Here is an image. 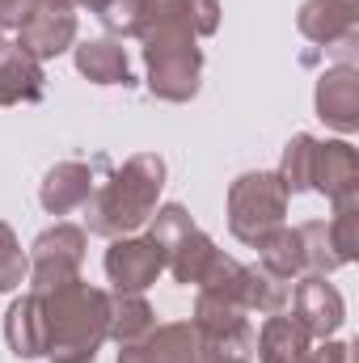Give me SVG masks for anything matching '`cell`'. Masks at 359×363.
Segmentation results:
<instances>
[{"mask_svg": "<svg viewBox=\"0 0 359 363\" xmlns=\"http://www.w3.org/2000/svg\"><path fill=\"white\" fill-rule=\"evenodd\" d=\"M317 118L343 135L359 131V72L351 64H334L317 77Z\"/></svg>", "mask_w": 359, "mask_h": 363, "instance_id": "cell-10", "label": "cell"}, {"mask_svg": "<svg viewBox=\"0 0 359 363\" xmlns=\"http://www.w3.org/2000/svg\"><path fill=\"white\" fill-rule=\"evenodd\" d=\"M118 363H199V334L190 321L157 325L144 342L118 347Z\"/></svg>", "mask_w": 359, "mask_h": 363, "instance_id": "cell-12", "label": "cell"}, {"mask_svg": "<svg viewBox=\"0 0 359 363\" xmlns=\"http://www.w3.org/2000/svg\"><path fill=\"white\" fill-rule=\"evenodd\" d=\"M296 233H300V245H304V274H330L343 267L338 254H334V245H330V228L321 220H309Z\"/></svg>", "mask_w": 359, "mask_h": 363, "instance_id": "cell-26", "label": "cell"}, {"mask_svg": "<svg viewBox=\"0 0 359 363\" xmlns=\"http://www.w3.org/2000/svg\"><path fill=\"white\" fill-rule=\"evenodd\" d=\"M43 296L47 321V359L51 363H93L110 338V291L89 287L85 279L60 283Z\"/></svg>", "mask_w": 359, "mask_h": 363, "instance_id": "cell-1", "label": "cell"}, {"mask_svg": "<svg viewBox=\"0 0 359 363\" xmlns=\"http://www.w3.org/2000/svg\"><path fill=\"white\" fill-rule=\"evenodd\" d=\"M0 43H4V34H0Z\"/></svg>", "mask_w": 359, "mask_h": 363, "instance_id": "cell-34", "label": "cell"}, {"mask_svg": "<svg viewBox=\"0 0 359 363\" xmlns=\"http://www.w3.org/2000/svg\"><path fill=\"white\" fill-rule=\"evenodd\" d=\"M165 161L157 152H136L123 169H114L106 186H97L85 203V224L97 237H131L161 207Z\"/></svg>", "mask_w": 359, "mask_h": 363, "instance_id": "cell-2", "label": "cell"}, {"mask_svg": "<svg viewBox=\"0 0 359 363\" xmlns=\"http://www.w3.org/2000/svg\"><path fill=\"white\" fill-rule=\"evenodd\" d=\"M165 271V254L153 237H114L106 250V279L114 291H148Z\"/></svg>", "mask_w": 359, "mask_h": 363, "instance_id": "cell-7", "label": "cell"}, {"mask_svg": "<svg viewBox=\"0 0 359 363\" xmlns=\"http://www.w3.org/2000/svg\"><path fill=\"white\" fill-rule=\"evenodd\" d=\"M77 72L93 81V85H136L131 81V64H127V51L123 43L114 38H89L77 47Z\"/></svg>", "mask_w": 359, "mask_h": 363, "instance_id": "cell-17", "label": "cell"}, {"mask_svg": "<svg viewBox=\"0 0 359 363\" xmlns=\"http://www.w3.org/2000/svg\"><path fill=\"white\" fill-rule=\"evenodd\" d=\"M211 258H216V241L203 228H186L178 241L170 245V254H165V271L174 274L178 283H186V287H199V279H203Z\"/></svg>", "mask_w": 359, "mask_h": 363, "instance_id": "cell-20", "label": "cell"}, {"mask_svg": "<svg viewBox=\"0 0 359 363\" xmlns=\"http://www.w3.org/2000/svg\"><path fill=\"white\" fill-rule=\"evenodd\" d=\"M26 274H30V254L21 250L17 233L0 220V296L4 291H17L26 283Z\"/></svg>", "mask_w": 359, "mask_h": 363, "instance_id": "cell-27", "label": "cell"}, {"mask_svg": "<svg viewBox=\"0 0 359 363\" xmlns=\"http://www.w3.org/2000/svg\"><path fill=\"white\" fill-rule=\"evenodd\" d=\"M296 26L309 43H321V47H351L359 30V0H304L300 13H296Z\"/></svg>", "mask_w": 359, "mask_h": 363, "instance_id": "cell-11", "label": "cell"}, {"mask_svg": "<svg viewBox=\"0 0 359 363\" xmlns=\"http://www.w3.org/2000/svg\"><path fill=\"white\" fill-rule=\"evenodd\" d=\"M85 245H89V237H85V228H77V224H51L47 233H38L34 237V245H30V291H51V287H60V283H72V279H81V262H85Z\"/></svg>", "mask_w": 359, "mask_h": 363, "instance_id": "cell-5", "label": "cell"}, {"mask_svg": "<svg viewBox=\"0 0 359 363\" xmlns=\"http://www.w3.org/2000/svg\"><path fill=\"white\" fill-rule=\"evenodd\" d=\"M157 330V313L144 291H110V338L118 347H136Z\"/></svg>", "mask_w": 359, "mask_h": 363, "instance_id": "cell-19", "label": "cell"}, {"mask_svg": "<svg viewBox=\"0 0 359 363\" xmlns=\"http://www.w3.org/2000/svg\"><path fill=\"white\" fill-rule=\"evenodd\" d=\"M4 338H9L17 359H43L47 355V321H43V296L38 291H26L21 300L9 304Z\"/></svg>", "mask_w": 359, "mask_h": 363, "instance_id": "cell-15", "label": "cell"}, {"mask_svg": "<svg viewBox=\"0 0 359 363\" xmlns=\"http://www.w3.org/2000/svg\"><path fill=\"white\" fill-rule=\"evenodd\" d=\"M93 190H97L93 165H85V161H60L55 169H47V178L38 186V203H43L47 216H68V211L89 203Z\"/></svg>", "mask_w": 359, "mask_h": 363, "instance_id": "cell-14", "label": "cell"}, {"mask_svg": "<svg viewBox=\"0 0 359 363\" xmlns=\"http://www.w3.org/2000/svg\"><path fill=\"white\" fill-rule=\"evenodd\" d=\"M326 228H330V245H334L338 262H343V267L355 262L359 258V194L334 203V220H330Z\"/></svg>", "mask_w": 359, "mask_h": 363, "instance_id": "cell-23", "label": "cell"}, {"mask_svg": "<svg viewBox=\"0 0 359 363\" xmlns=\"http://www.w3.org/2000/svg\"><path fill=\"white\" fill-rule=\"evenodd\" d=\"M43 64L30 60L17 43H0V106H21V101H43Z\"/></svg>", "mask_w": 359, "mask_h": 363, "instance_id": "cell-16", "label": "cell"}, {"mask_svg": "<svg viewBox=\"0 0 359 363\" xmlns=\"http://www.w3.org/2000/svg\"><path fill=\"white\" fill-rule=\"evenodd\" d=\"M144 43V81L161 101H190L203 77V51L194 30L186 26H153L140 34Z\"/></svg>", "mask_w": 359, "mask_h": 363, "instance_id": "cell-3", "label": "cell"}, {"mask_svg": "<svg viewBox=\"0 0 359 363\" xmlns=\"http://www.w3.org/2000/svg\"><path fill=\"white\" fill-rule=\"evenodd\" d=\"M199 291H211V296H224V300H237L241 304V291H245V267L228 254L216 250V258L207 262V271L199 279Z\"/></svg>", "mask_w": 359, "mask_h": 363, "instance_id": "cell-25", "label": "cell"}, {"mask_svg": "<svg viewBox=\"0 0 359 363\" xmlns=\"http://www.w3.org/2000/svg\"><path fill=\"white\" fill-rule=\"evenodd\" d=\"M43 4H72V0H0V30H17Z\"/></svg>", "mask_w": 359, "mask_h": 363, "instance_id": "cell-30", "label": "cell"}, {"mask_svg": "<svg viewBox=\"0 0 359 363\" xmlns=\"http://www.w3.org/2000/svg\"><path fill=\"white\" fill-rule=\"evenodd\" d=\"M216 363H250V359H216Z\"/></svg>", "mask_w": 359, "mask_h": 363, "instance_id": "cell-33", "label": "cell"}, {"mask_svg": "<svg viewBox=\"0 0 359 363\" xmlns=\"http://www.w3.org/2000/svg\"><path fill=\"white\" fill-rule=\"evenodd\" d=\"M254 351H258V363H304L309 334L296 325V317L275 313V317L263 321V330L254 338Z\"/></svg>", "mask_w": 359, "mask_h": 363, "instance_id": "cell-18", "label": "cell"}, {"mask_svg": "<svg viewBox=\"0 0 359 363\" xmlns=\"http://www.w3.org/2000/svg\"><path fill=\"white\" fill-rule=\"evenodd\" d=\"M110 0H72V9H89V13H101Z\"/></svg>", "mask_w": 359, "mask_h": 363, "instance_id": "cell-32", "label": "cell"}, {"mask_svg": "<svg viewBox=\"0 0 359 363\" xmlns=\"http://www.w3.org/2000/svg\"><path fill=\"white\" fill-rule=\"evenodd\" d=\"M241 304H245V313H263V317L287 313V304H292V283L279 279V274H270V271H263V267H245Z\"/></svg>", "mask_w": 359, "mask_h": 363, "instance_id": "cell-22", "label": "cell"}, {"mask_svg": "<svg viewBox=\"0 0 359 363\" xmlns=\"http://www.w3.org/2000/svg\"><path fill=\"white\" fill-rule=\"evenodd\" d=\"M292 317L309 338H334L347 321L343 291L326 283V274H300L292 287Z\"/></svg>", "mask_w": 359, "mask_h": 363, "instance_id": "cell-6", "label": "cell"}, {"mask_svg": "<svg viewBox=\"0 0 359 363\" xmlns=\"http://www.w3.org/2000/svg\"><path fill=\"white\" fill-rule=\"evenodd\" d=\"M97 17H101L110 38H136L140 34V0H110Z\"/></svg>", "mask_w": 359, "mask_h": 363, "instance_id": "cell-29", "label": "cell"}, {"mask_svg": "<svg viewBox=\"0 0 359 363\" xmlns=\"http://www.w3.org/2000/svg\"><path fill=\"white\" fill-rule=\"evenodd\" d=\"M304 363H351V347L334 342V338H321V347H309Z\"/></svg>", "mask_w": 359, "mask_h": 363, "instance_id": "cell-31", "label": "cell"}, {"mask_svg": "<svg viewBox=\"0 0 359 363\" xmlns=\"http://www.w3.org/2000/svg\"><path fill=\"white\" fill-rule=\"evenodd\" d=\"M287 186L279 182V174H241L228 186V233L241 245H258L267 233H275L287 216Z\"/></svg>", "mask_w": 359, "mask_h": 363, "instance_id": "cell-4", "label": "cell"}, {"mask_svg": "<svg viewBox=\"0 0 359 363\" xmlns=\"http://www.w3.org/2000/svg\"><path fill=\"white\" fill-rule=\"evenodd\" d=\"M186 228H194V220H190V211H186L182 203H161V207L148 216V237L161 245V254H170V245L178 241Z\"/></svg>", "mask_w": 359, "mask_h": 363, "instance_id": "cell-28", "label": "cell"}, {"mask_svg": "<svg viewBox=\"0 0 359 363\" xmlns=\"http://www.w3.org/2000/svg\"><path fill=\"white\" fill-rule=\"evenodd\" d=\"M72 43H77V13H72V4H43L17 26V47L30 60H38V64L64 55Z\"/></svg>", "mask_w": 359, "mask_h": 363, "instance_id": "cell-8", "label": "cell"}, {"mask_svg": "<svg viewBox=\"0 0 359 363\" xmlns=\"http://www.w3.org/2000/svg\"><path fill=\"white\" fill-rule=\"evenodd\" d=\"M153 26H186L194 38H207L220 30V0H140V34Z\"/></svg>", "mask_w": 359, "mask_h": 363, "instance_id": "cell-13", "label": "cell"}, {"mask_svg": "<svg viewBox=\"0 0 359 363\" xmlns=\"http://www.w3.org/2000/svg\"><path fill=\"white\" fill-rule=\"evenodd\" d=\"M309 190L326 194L330 203L359 194V152L347 140H317L313 144V174Z\"/></svg>", "mask_w": 359, "mask_h": 363, "instance_id": "cell-9", "label": "cell"}, {"mask_svg": "<svg viewBox=\"0 0 359 363\" xmlns=\"http://www.w3.org/2000/svg\"><path fill=\"white\" fill-rule=\"evenodd\" d=\"M258 267L270 274H279V279H300L304 274V245H300V233L296 228H287V224H279L275 233H267L258 245Z\"/></svg>", "mask_w": 359, "mask_h": 363, "instance_id": "cell-21", "label": "cell"}, {"mask_svg": "<svg viewBox=\"0 0 359 363\" xmlns=\"http://www.w3.org/2000/svg\"><path fill=\"white\" fill-rule=\"evenodd\" d=\"M313 135H292L287 140V148H283V161H279V182L287 186V194H300V190H309V174H313Z\"/></svg>", "mask_w": 359, "mask_h": 363, "instance_id": "cell-24", "label": "cell"}]
</instances>
